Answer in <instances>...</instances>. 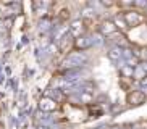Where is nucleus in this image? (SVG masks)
I'll return each mask as SVG.
<instances>
[{
	"mask_svg": "<svg viewBox=\"0 0 147 129\" xmlns=\"http://www.w3.org/2000/svg\"><path fill=\"white\" fill-rule=\"evenodd\" d=\"M121 18H123L125 24L129 28H136V26L146 23V15L139 10H126V11H123Z\"/></svg>",
	"mask_w": 147,
	"mask_h": 129,
	"instance_id": "obj_1",
	"label": "nucleus"
},
{
	"mask_svg": "<svg viewBox=\"0 0 147 129\" xmlns=\"http://www.w3.org/2000/svg\"><path fill=\"white\" fill-rule=\"evenodd\" d=\"M126 102L133 105V107H138V105H142L146 102V94H144L142 90H131L128 92L126 95Z\"/></svg>",
	"mask_w": 147,
	"mask_h": 129,
	"instance_id": "obj_2",
	"label": "nucleus"
},
{
	"mask_svg": "<svg viewBox=\"0 0 147 129\" xmlns=\"http://www.w3.org/2000/svg\"><path fill=\"white\" fill-rule=\"evenodd\" d=\"M39 108L44 113H52L58 108V103L53 99H50V97H44V99L39 100Z\"/></svg>",
	"mask_w": 147,
	"mask_h": 129,
	"instance_id": "obj_3",
	"label": "nucleus"
},
{
	"mask_svg": "<svg viewBox=\"0 0 147 129\" xmlns=\"http://www.w3.org/2000/svg\"><path fill=\"white\" fill-rule=\"evenodd\" d=\"M69 31H71V36H73L74 39L81 37L82 31H84V21H82V19H76V21H74L73 24H71Z\"/></svg>",
	"mask_w": 147,
	"mask_h": 129,
	"instance_id": "obj_4",
	"label": "nucleus"
},
{
	"mask_svg": "<svg viewBox=\"0 0 147 129\" xmlns=\"http://www.w3.org/2000/svg\"><path fill=\"white\" fill-rule=\"evenodd\" d=\"M100 31L104 32V34H107V36H110V34H113V32H117V26L113 24V21H104L102 24H100Z\"/></svg>",
	"mask_w": 147,
	"mask_h": 129,
	"instance_id": "obj_5",
	"label": "nucleus"
},
{
	"mask_svg": "<svg viewBox=\"0 0 147 129\" xmlns=\"http://www.w3.org/2000/svg\"><path fill=\"white\" fill-rule=\"evenodd\" d=\"M121 74H123V77H131L133 76V68L131 66H125L121 69Z\"/></svg>",
	"mask_w": 147,
	"mask_h": 129,
	"instance_id": "obj_6",
	"label": "nucleus"
},
{
	"mask_svg": "<svg viewBox=\"0 0 147 129\" xmlns=\"http://www.w3.org/2000/svg\"><path fill=\"white\" fill-rule=\"evenodd\" d=\"M58 16H60V19H61V21H65V19H68V18H69V11H68L66 8H65V10H61Z\"/></svg>",
	"mask_w": 147,
	"mask_h": 129,
	"instance_id": "obj_7",
	"label": "nucleus"
},
{
	"mask_svg": "<svg viewBox=\"0 0 147 129\" xmlns=\"http://www.w3.org/2000/svg\"><path fill=\"white\" fill-rule=\"evenodd\" d=\"M81 99H82V102H89V100H91V95L89 94H82Z\"/></svg>",
	"mask_w": 147,
	"mask_h": 129,
	"instance_id": "obj_8",
	"label": "nucleus"
},
{
	"mask_svg": "<svg viewBox=\"0 0 147 129\" xmlns=\"http://www.w3.org/2000/svg\"><path fill=\"white\" fill-rule=\"evenodd\" d=\"M146 23H147V16H146Z\"/></svg>",
	"mask_w": 147,
	"mask_h": 129,
	"instance_id": "obj_9",
	"label": "nucleus"
}]
</instances>
